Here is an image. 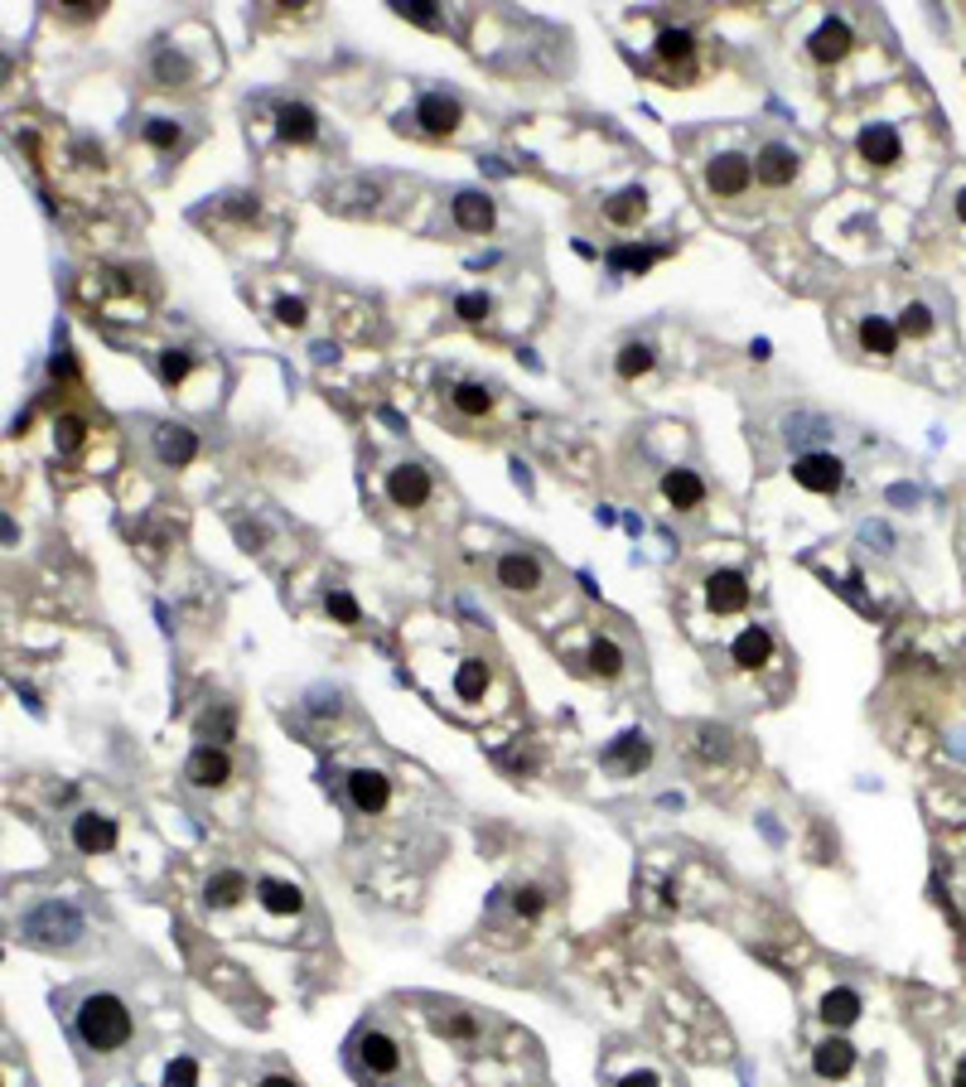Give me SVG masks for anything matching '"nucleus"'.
I'll use <instances>...</instances> for the list:
<instances>
[{
  "mask_svg": "<svg viewBox=\"0 0 966 1087\" xmlns=\"http://www.w3.org/2000/svg\"><path fill=\"white\" fill-rule=\"evenodd\" d=\"M131 1030H136V1024H131L126 1000L97 991V996H88L78 1006V1034H82V1044H88L92 1054H116V1049H126Z\"/></svg>",
  "mask_w": 966,
  "mask_h": 1087,
  "instance_id": "obj_1",
  "label": "nucleus"
},
{
  "mask_svg": "<svg viewBox=\"0 0 966 1087\" xmlns=\"http://www.w3.org/2000/svg\"><path fill=\"white\" fill-rule=\"evenodd\" d=\"M24 933H30L34 943H73V938L82 933V919L73 903H40V909L24 919Z\"/></svg>",
  "mask_w": 966,
  "mask_h": 1087,
  "instance_id": "obj_2",
  "label": "nucleus"
},
{
  "mask_svg": "<svg viewBox=\"0 0 966 1087\" xmlns=\"http://www.w3.org/2000/svg\"><path fill=\"white\" fill-rule=\"evenodd\" d=\"M792 479H798L807 493H836V488L846 484V464L836 455H826V450H812V455H802L792 464Z\"/></svg>",
  "mask_w": 966,
  "mask_h": 1087,
  "instance_id": "obj_3",
  "label": "nucleus"
},
{
  "mask_svg": "<svg viewBox=\"0 0 966 1087\" xmlns=\"http://www.w3.org/2000/svg\"><path fill=\"white\" fill-rule=\"evenodd\" d=\"M754 179V165L744 160V155H715L711 165H706V189L720 193V199H740L744 189H750Z\"/></svg>",
  "mask_w": 966,
  "mask_h": 1087,
  "instance_id": "obj_4",
  "label": "nucleus"
},
{
  "mask_svg": "<svg viewBox=\"0 0 966 1087\" xmlns=\"http://www.w3.org/2000/svg\"><path fill=\"white\" fill-rule=\"evenodd\" d=\"M73 846L82 856H107L116 846V822L107 812H78L73 817Z\"/></svg>",
  "mask_w": 966,
  "mask_h": 1087,
  "instance_id": "obj_5",
  "label": "nucleus"
},
{
  "mask_svg": "<svg viewBox=\"0 0 966 1087\" xmlns=\"http://www.w3.org/2000/svg\"><path fill=\"white\" fill-rule=\"evenodd\" d=\"M348 802L358 812H382L391 802V778L382 774V768H353L348 774Z\"/></svg>",
  "mask_w": 966,
  "mask_h": 1087,
  "instance_id": "obj_6",
  "label": "nucleus"
},
{
  "mask_svg": "<svg viewBox=\"0 0 966 1087\" xmlns=\"http://www.w3.org/2000/svg\"><path fill=\"white\" fill-rule=\"evenodd\" d=\"M387 498L397 508H421L425 498H431V474H425L421 464H397V469L387 474Z\"/></svg>",
  "mask_w": 966,
  "mask_h": 1087,
  "instance_id": "obj_7",
  "label": "nucleus"
},
{
  "mask_svg": "<svg viewBox=\"0 0 966 1087\" xmlns=\"http://www.w3.org/2000/svg\"><path fill=\"white\" fill-rule=\"evenodd\" d=\"M851 44H855V34H851V24L846 20H822L812 30V40H807V48H812V58L817 64H841V58L851 54Z\"/></svg>",
  "mask_w": 966,
  "mask_h": 1087,
  "instance_id": "obj_8",
  "label": "nucleus"
},
{
  "mask_svg": "<svg viewBox=\"0 0 966 1087\" xmlns=\"http://www.w3.org/2000/svg\"><path fill=\"white\" fill-rule=\"evenodd\" d=\"M706 604H711L715 614H740V609L750 604V580H744L740 570H715V576L706 580Z\"/></svg>",
  "mask_w": 966,
  "mask_h": 1087,
  "instance_id": "obj_9",
  "label": "nucleus"
},
{
  "mask_svg": "<svg viewBox=\"0 0 966 1087\" xmlns=\"http://www.w3.org/2000/svg\"><path fill=\"white\" fill-rule=\"evenodd\" d=\"M358 1064L373 1073V1078H391V1073L401 1068V1049H397V1040L391 1034H382V1030H368L358 1040Z\"/></svg>",
  "mask_w": 966,
  "mask_h": 1087,
  "instance_id": "obj_10",
  "label": "nucleus"
},
{
  "mask_svg": "<svg viewBox=\"0 0 966 1087\" xmlns=\"http://www.w3.org/2000/svg\"><path fill=\"white\" fill-rule=\"evenodd\" d=\"M855 151H860V160L865 165H895L899 155H903V141H899V131L895 126H885V121H875V126H865L860 131V141H855Z\"/></svg>",
  "mask_w": 966,
  "mask_h": 1087,
  "instance_id": "obj_11",
  "label": "nucleus"
},
{
  "mask_svg": "<svg viewBox=\"0 0 966 1087\" xmlns=\"http://www.w3.org/2000/svg\"><path fill=\"white\" fill-rule=\"evenodd\" d=\"M792 175H798V151L768 141L764 151H759V160H754V179L768 185V189H782V185H792Z\"/></svg>",
  "mask_w": 966,
  "mask_h": 1087,
  "instance_id": "obj_12",
  "label": "nucleus"
},
{
  "mask_svg": "<svg viewBox=\"0 0 966 1087\" xmlns=\"http://www.w3.org/2000/svg\"><path fill=\"white\" fill-rule=\"evenodd\" d=\"M185 774H189L193 788H223L227 774H232V759H227L223 750H213V744H199V750L189 754Z\"/></svg>",
  "mask_w": 966,
  "mask_h": 1087,
  "instance_id": "obj_13",
  "label": "nucleus"
},
{
  "mask_svg": "<svg viewBox=\"0 0 966 1087\" xmlns=\"http://www.w3.org/2000/svg\"><path fill=\"white\" fill-rule=\"evenodd\" d=\"M459 102L445 92H425L421 102H415V121H421L431 136H449V131H459Z\"/></svg>",
  "mask_w": 966,
  "mask_h": 1087,
  "instance_id": "obj_14",
  "label": "nucleus"
},
{
  "mask_svg": "<svg viewBox=\"0 0 966 1087\" xmlns=\"http://www.w3.org/2000/svg\"><path fill=\"white\" fill-rule=\"evenodd\" d=\"M498 585H503V590H518V595L536 590V585H542V561H536L532 552L498 556Z\"/></svg>",
  "mask_w": 966,
  "mask_h": 1087,
  "instance_id": "obj_15",
  "label": "nucleus"
},
{
  "mask_svg": "<svg viewBox=\"0 0 966 1087\" xmlns=\"http://www.w3.org/2000/svg\"><path fill=\"white\" fill-rule=\"evenodd\" d=\"M155 455H160V464H169V469H185V464H193V455H199V435L185 431V425H160V431H155Z\"/></svg>",
  "mask_w": 966,
  "mask_h": 1087,
  "instance_id": "obj_16",
  "label": "nucleus"
},
{
  "mask_svg": "<svg viewBox=\"0 0 966 1087\" xmlns=\"http://www.w3.org/2000/svg\"><path fill=\"white\" fill-rule=\"evenodd\" d=\"M276 131H280V141H290V145H310L320 136V117H314L304 102H286L276 112Z\"/></svg>",
  "mask_w": 966,
  "mask_h": 1087,
  "instance_id": "obj_17",
  "label": "nucleus"
},
{
  "mask_svg": "<svg viewBox=\"0 0 966 1087\" xmlns=\"http://www.w3.org/2000/svg\"><path fill=\"white\" fill-rule=\"evenodd\" d=\"M647 759H653V744H647L643 730H629V735H619V740L604 750V764H614L619 774H639Z\"/></svg>",
  "mask_w": 966,
  "mask_h": 1087,
  "instance_id": "obj_18",
  "label": "nucleus"
},
{
  "mask_svg": "<svg viewBox=\"0 0 966 1087\" xmlns=\"http://www.w3.org/2000/svg\"><path fill=\"white\" fill-rule=\"evenodd\" d=\"M256 899H262V909L276 913V919H296L304 909L300 885H286V879H262V885H256Z\"/></svg>",
  "mask_w": 966,
  "mask_h": 1087,
  "instance_id": "obj_19",
  "label": "nucleus"
},
{
  "mask_svg": "<svg viewBox=\"0 0 966 1087\" xmlns=\"http://www.w3.org/2000/svg\"><path fill=\"white\" fill-rule=\"evenodd\" d=\"M812 1068H817V1078H826V1083L846 1078V1073L855 1068V1049L846 1040H822L812 1049Z\"/></svg>",
  "mask_w": 966,
  "mask_h": 1087,
  "instance_id": "obj_20",
  "label": "nucleus"
},
{
  "mask_svg": "<svg viewBox=\"0 0 966 1087\" xmlns=\"http://www.w3.org/2000/svg\"><path fill=\"white\" fill-rule=\"evenodd\" d=\"M730 657L744 667V672H754V667H764L768 657H774V633H768L764 624H750L735 639V648H730Z\"/></svg>",
  "mask_w": 966,
  "mask_h": 1087,
  "instance_id": "obj_21",
  "label": "nucleus"
},
{
  "mask_svg": "<svg viewBox=\"0 0 966 1087\" xmlns=\"http://www.w3.org/2000/svg\"><path fill=\"white\" fill-rule=\"evenodd\" d=\"M663 498H667L671 508H701V503H706L701 474H691V469H667V474H663Z\"/></svg>",
  "mask_w": 966,
  "mask_h": 1087,
  "instance_id": "obj_22",
  "label": "nucleus"
},
{
  "mask_svg": "<svg viewBox=\"0 0 966 1087\" xmlns=\"http://www.w3.org/2000/svg\"><path fill=\"white\" fill-rule=\"evenodd\" d=\"M455 223L464 232H488V228H493V199L479 193V189L455 193Z\"/></svg>",
  "mask_w": 966,
  "mask_h": 1087,
  "instance_id": "obj_23",
  "label": "nucleus"
},
{
  "mask_svg": "<svg viewBox=\"0 0 966 1087\" xmlns=\"http://www.w3.org/2000/svg\"><path fill=\"white\" fill-rule=\"evenodd\" d=\"M604 213H609V223H614V228H633V223H639V218L647 213V189H639V185H633V189H619L614 199L604 203Z\"/></svg>",
  "mask_w": 966,
  "mask_h": 1087,
  "instance_id": "obj_24",
  "label": "nucleus"
},
{
  "mask_svg": "<svg viewBox=\"0 0 966 1087\" xmlns=\"http://www.w3.org/2000/svg\"><path fill=\"white\" fill-rule=\"evenodd\" d=\"M822 1020L836 1024V1030H846V1024L860 1020V996L851 991V986H836V991L822 996Z\"/></svg>",
  "mask_w": 966,
  "mask_h": 1087,
  "instance_id": "obj_25",
  "label": "nucleus"
},
{
  "mask_svg": "<svg viewBox=\"0 0 966 1087\" xmlns=\"http://www.w3.org/2000/svg\"><path fill=\"white\" fill-rule=\"evenodd\" d=\"M860 348L875 353V358H889V353L899 348V324L879 320V314H870V320L860 324Z\"/></svg>",
  "mask_w": 966,
  "mask_h": 1087,
  "instance_id": "obj_26",
  "label": "nucleus"
},
{
  "mask_svg": "<svg viewBox=\"0 0 966 1087\" xmlns=\"http://www.w3.org/2000/svg\"><path fill=\"white\" fill-rule=\"evenodd\" d=\"M484 691H488V663L484 657H464L455 672V696L459 701H484Z\"/></svg>",
  "mask_w": 966,
  "mask_h": 1087,
  "instance_id": "obj_27",
  "label": "nucleus"
},
{
  "mask_svg": "<svg viewBox=\"0 0 966 1087\" xmlns=\"http://www.w3.org/2000/svg\"><path fill=\"white\" fill-rule=\"evenodd\" d=\"M242 895H247V875L242 870H218L208 879V903H213V909H232Z\"/></svg>",
  "mask_w": 966,
  "mask_h": 1087,
  "instance_id": "obj_28",
  "label": "nucleus"
},
{
  "mask_svg": "<svg viewBox=\"0 0 966 1087\" xmlns=\"http://www.w3.org/2000/svg\"><path fill=\"white\" fill-rule=\"evenodd\" d=\"M691 48H696L691 30H663L657 34V58H663V64H687Z\"/></svg>",
  "mask_w": 966,
  "mask_h": 1087,
  "instance_id": "obj_29",
  "label": "nucleus"
},
{
  "mask_svg": "<svg viewBox=\"0 0 966 1087\" xmlns=\"http://www.w3.org/2000/svg\"><path fill=\"white\" fill-rule=\"evenodd\" d=\"M455 411H464V417H488L493 411V392L479 382H459L455 387Z\"/></svg>",
  "mask_w": 966,
  "mask_h": 1087,
  "instance_id": "obj_30",
  "label": "nucleus"
},
{
  "mask_svg": "<svg viewBox=\"0 0 966 1087\" xmlns=\"http://www.w3.org/2000/svg\"><path fill=\"white\" fill-rule=\"evenodd\" d=\"M590 672H599V677H619L623 672V648L614 639H595L590 643Z\"/></svg>",
  "mask_w": 966,
  "mask_h": 1087,
  "instance_id": "obj_31",
  "label": "nucleus"
},
{
  "mask_svg": "<svg viewBox=\"0 0 966 1087\" xmlns=\"http://www.w3.org/2000/svg\"><path fill=\"white\" fill-rule=\"evenodd\" d=\"M155 78H160L165 88H179V82H189V78H193V73H189V58L175 54V48H160V54H155Z\"/></svg>",
  "mask_w": 966,
  "mask_h": 1087,
  "instance_id": "obj_32",
  "label": "nucleus"
},
{
  "mask_svg": "<svg viewBox=\"0 0 966 1087\" xmlns=\"http://www.w3.org/2000/svg\"><path fill=\"white\" fill-rule=\"evenodd\" d=\"M657 256H663L657 247H614V252H609V266H614V271H633V276H643L647 266L657 262Z\"/></svg>",
  "mask_w": 966,
  "mask_h": 1087,
  "instance_id": "obj_33",
  "label": "nucleus"
},
{
  "mask_svg": "<svg viewBox=\"0 0 966 1087\" xmlns=\"http://www.w3.org/2000/svg\"><path fill=\"white\" fill-rule=\"evenodd\" d=\"M155 368H160V382H169V387H179L189 377V368H193V358L185 348H160V358H155Z\"/></svg>",
  "mask_w": 966,
  "mask_h": 1087,
  "instance_id": "obj_34",
  "label": "nucleus"
},
{
  "mask_svg": "<svg viewBox=\"0 0 966 1087\" xmlns=\"http://www.w3.org/2000/svg\"><path fill=\"white\" fill-rule=\"evenodd\" d=\"M614 368H619V377H629V382H633V377H643L647 368H653V348H647V344H623Z\"/></svg>",
  "mask_w": 966,
  "mask_h": 1087,
  "instance_id": "obj_35",
  "label": "nucleus"
},
{
  "mask_svg": "<svg viewBox=\"0 0 966 1087\" xmlns=\"http://www.w3.org/2000/svg\"><path fill=\"white\" fill-rule=\"evenodd\" d=\"M179 136H185V131H179V121H169V117H155V121H145V141H151L155 151H175V145H179Z\"/></svg>",
  "mask_w": 966,
  "mask_h": 1087,
  "instance_id": "obj_36",
  "label": "nucleus"
},
{
  "mask_svg": "<svg viewBox=\"0 0 966 1087\" xmlns=\"http://www.w3.org/2000/svg\"><path fill=\"white\" fill-rule=\"evenodd\" d=\"M899 334L928 339V334H933V310H928V304H909V310L899 314Z\"/></svg>",
  "mask_w": 966,
  "mask_h": 1087,
  "instance_id": "obj_37",
  "label": "nucleus"
},
{
  "mask_svg": "<svg viewBox=\"0 0 966 1087\" xmlns=\"http://www.w3.org/2000/svg\"><path fill=\"white\" fill-rule=\"evenodd\" d=\"M324 609L338 619V624H358V619H363V609H358V600H353L348 590H329L324 595Z\"/></svg>",
  "mask_w": 966,
  "mask_h": 1087,
  "instance_id": "obj_38",
  "label": "nucleus"
},
{
  "mask_svg": "<svg viewBox=\"0 0 966 1087\" xmlns=\"http://www.w3.org/2000/svg\"><path fill=\"white\" fill-rule=\"evenodd\" d=\"M82 435H88V425H82L78 417H58V425H54V440H58V450H64V455H78Z\"/></svg>",
  "mask_w": 966,
  "mask_h": 1087,
  "instance_id": "obj_39",
  "label": "nucleus"
},
{
  "mask_svg": "<svg viewBox=\"0 0 966 1087\" xmlns=\"http://www.w3.org/2000/svg\"><path fill=\"white\" fill-rule=\"evenodd\" d=\"M488 310H493V300L479 296V290H469V296H459V300H455V314H459V320H469V324L488 320Z\"/></svg>",
  "mask_w": 966,
  "mask_h": 1087,
  "instance_id": "obj_40",
  "label": "nucleus"
},
{
  "mask_svg": "<svg viewBox=\"0 0 966 1087\" xmlns=\"http://www.w3.org/2000/svg\"><path fill=\"white\" fill-rule=\"evenodd\" d=\"M512 909L522 913V919H542V909H546V895L536 885H522L518 895H512Z\"/></svg>",
  "mask_w": 966,
  "mask_h": 1087,
  "instance_id": "obj_41",
  "label": "nucleus"
},
{
  "mask_svg": "<svg viewBox=\"0 0 966 1087\" xmlns=\"http://www.w3.org/2000/svg\"><path fill=\"white\" fill-rule=\"evenodd\" d=\"M397 15H401V20H411V24H425V30H435V24H440V10H435V5H425V0H401V5H397Z\"/></svg>",
  "mask_w": 966,
  "mask_h": 1087,
  "instance_id": "obj_42",
  "label": "nucleus"
},
{
  "mask_svg": "<svg viewBox=\"0 0 966 1087\" xmlns=\"http://www.w3.org/2000/svg\"><path fill=\"white\" fill-rule=\"evenodd\" d=\"M276 320L290 324V329H300L304 320H310V304H304L300 296H280V300H276Z\"/></svg>",
  "mask_w": 966,
  "mask_h": 1087,
  "instance_id": "obj_43",
  "label": "nucleus"
},
{
  "mask_svg": "<svg viewBox=\"0 0 966 1087\" xmlns=\"http://www.w3.org/2000/svg\"><path fill=\"white\" fill-rule=\"evenodd\" d=\"M165 1087H199V1064L193 1058H175L165 1068Z\"/></svg>",
  "mask_w": 966,
  "mask_h": 1087,
  "instance_id": "obj_44",
  "label": "nucleus"
},
{
  "mask_svg": "<svg viewBox=\"0 0 966 1087\" xmlns=\"http://www.w3.org/2000/svg\"><path fill=\"white\" fill-rule=\"evenodd\" d=\"M440 1030H445L449 1040H474V1034H479V1024H474L469 1016H445V1020H440Z\"/></svg>",
  "mask_w": 966,
  "mask_h": 1087,
  "instance_id": "obj_45",
  "label": "nucleus"
},
{
  "mask_svg": "<svg viewBox=\"0 0 966 1087\" xmlns=\"http://www.w3.org/2000/svg\"><path fill=\"white\" fill-rule=\"evenodd\" d=\"M725 754V730H701V759H720Z\"/></svg>",
  "mask_w": 966,
  "mask_h": 1087,
  "instance_id": "obj_46",
  "label": "nucleus"
},
{
  "mask_svg": "<svg viewBox=\"0 0 966 1087\" xmlns=\"http://www.w3.org/2000/svg\"><path fill=\"white\" fill-rule=\"evenodd\" d=\"M64 15H68V20H97V15H102V5H92V0H73Z\"/></svg>",
  "mask_w": 966,
  "mask_h": 1087,
  "instance_id": "obj_47",
  "label": "nucleus"
},
{
  "mask_svg": "<svg viewBox=\"0 0 966 1087\" xmlns=\"http://www.w3.org/2000/svg\"><path fill=\"white\" fill-rule=\"evenodd\" d=\"M227 213L232 218H256V199L252 193H237V203H227Z\"/></svg>",
  "mask_w": 966,
  "mask_h": 1087,
  "instance_id": "obj_48",
  "label": "nucleus"
},
{
  "mask_svg": "<svg viewBox=\"0 0 966 1087\" xmlns=\"http://www.w3.org/2000/svg\"><path fill=\"white\" fill-rule=\"evenodd\" d=\"M619 1087H657V1073H629V1078H619Z\"/></svg>",
  "mask_w": 966,
  "mask_h": 1087,
  "instance_id": "obj_49",
  "label": "nucleus"
},
{
  "mask_svg": "<svg viewBox=\"0 0 966 1087\" xmlns=\"http://www.w3.org/2000/svg\"><path fill=\"white\" fill-rule=\"evenodd\" d=\"M262 1087H300V1083L286 1078V1073H271V1078H262Z\"/></svg>",
  "mask_w": 966,
  "mask_h": 1087,
  "instance_id": "obj_50",
  "label": "nucleus"
},
{
  "mask_svg": "<svg viewBox=\"0 0 966 1087\" xmlns=\"http://www.w3.org/2000/svg\"><path fill=\"white\" fill-rule=\"evenodd\" d=\"M952 1087H966V1058H962L957 1068H952Z\"/></svg>",
  "mask_w": 966,
  "mask_h": 1087,
  "instance_id": "obj_51",
  "label": "nucleus"
},
{
  "mask_svg": "<svg viewBox=\"0 0 966 1087\" xmlns=\"http://www.w3.org/2000/svg\"><path fill=\"white\" fill-rule=\"evenodd\" d=\"M957 218H962V223H966V189L957 193Z\"/></svg>",
  "mask_w": 966,
  "mask_h": 1087,
  "instance_id": "obj_52",
  "label": "nucleus"
}]
</instances>
